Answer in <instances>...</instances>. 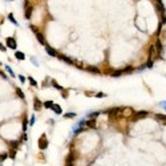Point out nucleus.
I'll use <instances>...</instances> for the list:
<instances>
[{
  "label": "nucleus",
  "mask_w": 166,
  "mask_h": 166,
  "mask_svg": "<svg viewBox=\"0 0 166 166\" xmlns=\"http://www.w3.org/2000/svg\"><path fill=\"white\" fill-rule=\"evenodd\" d=\"M48 145H49V142H48L47 136L43 134L40 138H39V149H41V150H45V149L48 148Z\"/></svg>",
  "instance_id": "nucleus-1"
},
{
  "label": "nucleus",
  "mask_w": 166,
  "mask_h": 166,
  "mask_svg": "<svg viewBox=\"0 0 166 166\" xmlns=\"http://www.w3.org/2000/svg\"><path fill=\"white\" fill-rule=\"evenodd\" d=\"M146 116H149V112L148 110H139V112L137 113H134L133 114V121H137V120H141V118H145Z\"/></svg>",
  "instance_id": "nucleus-2"
},
{
  "label": "nucleus",
  "mask_w": 166,
  "mask_h": 166,
  "mask_svg": "<svg viewBox=\"0 0 166 166\" xmlns=\"http://www.w3.org/2000/svg\"><path fill=\"white\" fill-rule=\"evenodd\" d=\"M57 57L60 58V60H63L64 63L69 64V65H72V64H73V60H72V58L68 57V56H65V55H63V53H57Z\"/></svg>",
  "instance_id": "nucleus-3"
},
{
  "label": "nucleus",
  "mask_w": 166,
  "mask_h": 166,
  "mask_svg": "<svg viewBox=\"0 0 166 166\" xmlns=\"http://www.w3.org/2000/svg\"><path fill=\"white\" fill-rule=\"evenodd\" d=\"M5 43H7V47L8 48H11V49H16V40H15L14 37H7Z\"/></svg>",
  "instance_id": "nucleus-4"
},
{
  "label": "nucleus",
  "mask_w": 166,
  "mask_h": 166,
  "mask_svg": "<svg viewBox=\"0 0 166 166\" xmlns=\"http://www.w3.org/2000/svg\"><path fill=\"white\" fill-rule=\"evenodd\" d=\"M85 125L88 126V128H90V129H96V126H97L96 118H89V120L85 122Z\"/></svg>",
  "instance_id": "nucleus-5"
},
{
  "label": "nucleus",
  "mask_w": 166,
  "mask_h": 166,
  "mask_svg": "<svg viewBox=\"0 0 166 166\" xmlns=\"http://www.w3.org/2000/svg\"><path fill=\"white\" fill-rule=\"evenodd\" d=\"M32 12H33V7H32L31 4H29L28 7H25V14H24L25 19H31V16H32Z\"/></svg>",
  "instance_id": "nucleus-6"
},
{
  "label": "nucleus",
  "mask_w": 166,
  "mask_h": 166,
  "mask_svg": "<svg viewBox=\"0 0 166 166\" xmlns=\"http://www.w3.org/2000/svg\"><path fill=\"white\" fill-rule=\"evenodd\" d=\"M35 35H36V39L39 40V43H40V44H43V45H47V43H45V39H44L43 33H41L40 31H39V32H36Z\"/></svg>",
  "instance_id": "nucleus-7"
},
{
  "label": "nucleus",
  "mask_w": 166,
  "mask_h": 166,
  "mask_svg": "<svg viewBox=\"0 0 166 166\" xmlns=\"http://www.w3.org/2000/svg\"><path fill=\"white\" fill-rule=\"evenodd\" d=\"M45 51H47V53L49 55V56H56L57 57V52L55 51L52 47H49V45H45Z\"/></svg>",
  "instance_id": "nucleus-8"
},
{
  "label": "nucleus",
  "mask_w": 166,
  "mask_h": 166,
  "mask_svg": "<svg viewBox=\"0 0 166 166\" xmlns=\"http://www.w3.org/2000/svg\"><path fill=\"white\" fill-rule=\"evenodd\" d=\"M33 104H35V106H33V109H35V110H40V109L44 106L43 104H41V101H40V100L37 98V97L33 100Z\"/></svg>",
  "instance_id": "nucleus-9"
},
{
  "label": "nucleus",
  "mask_w": 166,
  "mask_h": 166,
  "mask_svg": "<svg viewBox=\"0 0 166 166\" xmlns=\"http://www.w3.org/2000/svg\"><path fill=\"white\" fill-rule=\"evenodd\" d=\"M76 154H74V152H70L69 153V155L67 157V164H73L74 161H76Z\"/></svg>",
  "instance_id": "nucleus-10"
},
{
  "label": "nucleus",
  "mask_w": 166,
  "mask_h": 166,
  "mask_svg": "<svg viewBox=\"0 0 166 166\" xmlns=\"http://www.w3.org/2000/svg\"><path fill=\"white\" fill-rule=\"evenodd\" d=\"M86 69H88V72H90V73H94V74H100V73H101V70H100L98 68H96V67H92V65H90V67H88Z\"/></svg>",
  "instance_id": "nucleus-11"
},
{
  "label": "nucleus",
  "mask_w": 166,
  "mask_h": 166,
  "mask_svg": "<svg viewBox=\"0 0 166 166\" xmlns=\"http://www.w3.org/2000/svg\"><path fill=\"white\" fill-rule=\"evenodd\" d=\"M154 45H155V51H157V53H158V55H162V51H164V49H162V44H161V41L157 40Z\"/></svg>",
  "instance_id": "nucleus-12"
},
{
  "label": "nucleus",
  "mask_w": 166,
  "mask_h": 166,
  "mask_svg": "<svg viewBox=\"0 0 166 166\" xmlns=\"http://www.w3.org/2000/svg\"><path fill=\"white\" fill-rule=\"evenodd\" d=\"M52 110H53L56 114H61V113H63V110H61L60 105H57V104H53V106H52Z\"/></svg>",
  "instance_id": "nucleus-13"
},
{
  "label": "nucleus",
  "mask_w": 166,
  "mask_h": 166,
  "mask_svg": "<svg viewBox=\"0 0 166 166\" xmlns=\"http://www.w3.org/2000/svg\"><path fill=\"white\" fill-rule=\"evenodd\" d=\"M121 74H124V69H120V70H113V72L110 73V76H112V77H118V76H121Z\"/></svg>",
  "instance_id": "nucleus-14"
},
{
  "label": "nucleus",
  "mask_w": 166,
  "mask_h": 166,
  "mask_svg": "<svg viewBox=\"0 0 166 166\" xmlns=\"http://www.w3.org/2000/svg\"><path fill=\"white\" fill-rule=\"evenodd\" d=\"M15 57L17 58V60H24V58H25V55L23 53V52L17 51V52H16V53H15Z\"/></svg>",
  "instance_id": "nucleus-15"
},
{
  "label": "nucleus",
  "mask_w": 166,
  "mask_h": 166,
  "mask_svg": "<svg viewBox=\"0 0 166 166\" xmlns=\"http://www.w3.org/2000/svg\"><path fill=\"white\" fill-rule=\"evenodd\" d=\"M43 105H44L47 109H52V106H53V102H52V101H45Z\"/></svg>",
  "instance_id": "nucleus-16"
},
{
  "label": "nucleus",
  "mask_w": 166,
  "mask_h": 166,
  "mask_svg": "<svg viewBox=\"0 0 166 166\" xmlns=\"http://www.w3.org/2000/svg\"><path fill=\"white\" fill-rule=\"evenodd\" d=\"M16 93H17V96L20 97V98H24V93H23V90L20 89V88H16Z\"/></svg>",
  "instance_id": "nucleus-17"
},
{
  "label": "nucleus",
  "mask_w": 166,
  "mask_h": 166,
  "mask_svg": "<svg viewBox=\"0 0 166 166\" xmlns=\"http://www.w3.org/2000/svg\"><path fill=\"white\" fill-rule=\"evenodd\" d=\"M133 70H134V68H133V67H126L125 69H124V74H125V73H132Z\"/></svg>",
  "instance_id": "nucleus-18"
},
{
  "label": "nucleus",
  "mask_w": 166,
  "mask_h": 166,
  "mask_svg": "<svg viewBox=\"0 0 166 166\" xmlns=\"http://www.w3.org/2000/svg\"><path fill=\"white\" fill-rule=\"evenodd\" d=\"M64 117L65 118H74V117H76V113H65Z\"/></svg>",
  "instance_id": "nucleus-19"
},
{
  "label": "nucleus",
  "mask_w": 166,
  "mask_h": 166,
  "mask_svg": "<svg viewBox=\"0 0 166 166\" xmlns=\"http://www.w3.org/2000/svg\"><path fill=\"white\" fill-rule=\"evenodd\" d=\"M155 118H158V120H161V121L166 122V116H164V114H155Z\"/></svg>",
  "instance_id": "nucleus-20"
},
{
  "label": "nucleus",
  "mask_w": 166,
  "mask_h": 166,
  "mask_svg": "<svg viewBox=\"0 0 166 166\" xmlns=\"http://www.w3.org/2000/svg\"><path fill=\"white\" fill-rule=\"evenodd\" d=\"M8 19H9V20H11L12 23H14L15 25H17V21L15 20V17H14V15H12V14H9V15H8Z\"/></svg>",
  "instance_id": "nucleus-21"
},
{
  "label": "nucleus",
  "mask_w": 166,
  "mask_h": 166,
  "mask_svg": "<svg viewBox=\"0 0 166 166\" xmlns=\"http://www.w3.org/2000/svg\"><path fill=\"white\" fill-rule=\"evenodd\" d=\"M52 84H53V86L56 88V89H58V90H63V88H61L60 85H58V84H57V83H56V81H55V80H52Z\"/></svg>",
  "instance_id": "nucleus-22"
},
{
  "label": "nucleus",
  "mask_w": 166,
  "mask_h": 166,
  "mask_svg": "<svg viewBox=\"0 0 166 166\" xmlns=\"http://www.w3.org/2000/svg\"><path fill=\"white\" fill-rule=\"evenodd\" d=\"M98 114H100V112H93V113H90V114L88 116V117H89V118H96V117L98 116Z\"/></svg>",
  "instance_id": "nucleus-23"
},
{
  "label": "nucleus",
  "mask_w": 166,
  "mask_h": 166,
  "mask_svg": "<svg viewBox=\"0 0 166 166\" xmlns=\"http://www.w3.org/2000/svg\"><path fill=\"white\" fill-rule=\"evenodd\" d=\"M11 145H12V149L17 150V146H19V142H17V141H12V142H11Z\"/></svg>",
  "instance_id": "nucleus-24"
},
{
  "label": "nucleus",
  "mask_w": 166,
  "mask_h": 166,
  "mask_svg": "<svg viewBox=\"0 0 166 166\" xmlns=\"http://www.w3.org/2000/svg\"><path fill=\"white\" fill-rule=\"evenodd\" d=\"M28 81L32 84V86H37V83H36V81H35L33 79H32V77H28Z\"/></svg>",
  "instance_id": "nucleus-25"
},
{
  "label": "nucleus",
  "mask_w": 166,
  "mask_h": 166,
  "mask_svg": "<svg viewBox=\"0 0 166 166\" xmlns=\"http://www.w3.org/2000/svg\"><path fill=\"white\" fill-rule=\"evenodd\" d=\"M96 97H97V98H104V97H106V94L100 92V93H97V94H96Z\"/></svg>",
  "instance_id": "nucleus-26"
},
{
  "label": "nucleus",
  "mask_w": 166,
  "mask_h": 166,
  "mask_svg": "<svg viewBox=\"0 0 166 166\" xmlns=\"http://www.w3.org/2000/svg\"><path fill=\"white\" fill-rule=\"evenodd\" d=\"M146 67H148V68H152L153 67V60H152V58H149V61L146 63Z\"/></svg>",
  "instance_id": "nucleus-27"
},
{
  "label": "nucleus",
  "mask_w": 166,
  "mask_h": 166,
  "mask_svg": "<svg viewBox=\"0 0 166 166\" xmlns=\"http://www.w3.org/2000/svg\"><path fill=\"white\" fill-rule=\"evenodd\" d=\"M23 130H24V132L27 130V118H25L24 122H23Z\"/></svg>",
  "instance_id": "nucleus-28"
},
{
  "label": "nucleus",
  "mask_w": 166,
  "mask_h": 166,
  "mask_svg": "<svg viewBox=\"0 0 166 166\" xmlns=\"http://www.w3.org/2000/svg\"><path fill=\"white\" fill-rule=\"evenodd\" d=\"M15 153H16V150H15V149H12V150H11V153H9V157L15 158Z\"/></svg>",
  "instance_id": "nucleus-29"
},
{
  "label": "nucleus",
  "mask_w": 166,
  "mask_h": 166,
  "mask_svg": "<svg viewBox=\"0 0 166 166\" xmlns=\"http://www.w3.org/2000/svg\"><path fill=\"white\" fill-rule=\"evenodd\" d=\"M7 157H8V154H1V155H0V161H4Z\"/></svg>",
  "instance_id": "nucleus-30"
},
{
  "label": "nucleus",
  "mask_w": 166,
  "mask_h": 166,
  "mask_svg": "<svg viewBox=\"0 0 166 166\" xmlns=\"http://www.w3.org/2000/svg\"><path fill=\"white\" fill-rule=\"evenodd\" d=\"M31 29H32V31L35 32V33H36V32H39V29H37L36 27H35V25H31Z\"/></svg>",
  "instance_id": "nucleus-31"
},
{
  "label": "nucleus",
  "mask_w": 166,
  "mask_h": 166,
  "mask_svg": "<svg viewBox=\"0 0 166 166\" xmlns=\"http://www.w3.org/2000/svg\"><path fill=\"white\" fill-rule=\"evenodd\" d=\"M7 70H8V72H9V73H11V76H12V77H14V76H15V73H14V72H12V69H11V68H9V67H7Z\"/></svg>",
  "instance_id": "nucleus-32"
},
{
  "label": "nucleus",
  "mask_w": 166,
  "mask_h": 166,
  "mask_svg": "<svg viewBox=\"0 0 166 166\" xmlns=\"http://www.w3.org/2000/svg\"><path fill=\"white\" fill-rule=\"evenodd\" d=\"M0 51H3V52L5 51V47H4V45H3L1 43H0Z\"/></svg>",
  "instance_id": "nucleus-33"
},
{
  "label": "nucleus",
  "mask_w": 166,
  "mask_h": 166,
  "mask_svg": "<svg viewBox=\"0 0 166 166\" xmlns=\"http://www.w3.org/2000/svg\"><path fill=\"white\" fill-rule=\"evenodd\" d=\"M33 122H35V116H32L31 117V125H33Z\"/></svg>",
  "instance_id": "nucleus-34"
},
{
  "label": "nucleus",
  "mask_w": 166,
  "mask_h": 166,
  "mask_svg": "<svg viewBox=\"0 0 166 166\" xmlns=\"http://www.w3.org/2000/svg\"><path fill=\"white\" fill-rule=\"evenodd\" d=\"M19 79H20L21 83H24V81H25V77H23V76H19Z\"/></svg>",
  "instance_id": "nucleus-35"
},
{
  "label": "nucleus",
  "mask_w": 166,
  "mask_h": 166,
  "mask_svg": "<svg viewBox=\"0 0 166 166\" xmlns=\"http://www.w3.org/2000/svg\"><path fill=\"white\" fill-rule=\"evenodd\" d=\"M161 105H164V108L166 109V101H162V102H161Z\"/></svg>",
  "instance_id": "nucleus-36"
},
{
  "label": "nucleus",
  "mask_w": 166,
  "mask_h": 166,
  "mask_svg": "<svg viewBox=\"0 0 166 166\" xmlns=\"http://www.w3.org/2000/svg\"><path fill=\"white\" fill-rule=\"evenodd\" d=\"M65 166H73V164H67Z\"/></svg>",
  "instance_id": "nucleus-37"
}]
</instances>
